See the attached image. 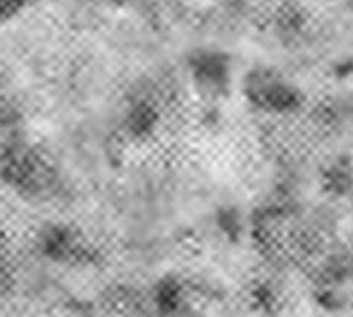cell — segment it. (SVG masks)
I'll return each mask as SVG.
<instances>
[{
  "mask_svg": "<svg viewBox=\"0 0 353 317\" xmlns=\"http://www.w3.org/2000/svg\"><path fill=\"white\" fill-rule=\"evenodd\" d=\"M244 99L267 115H290L301 108L303 94L294 81L272 66H254L243 78Z\"/></svg>",
  "mask_w": 353,
  "mask_h": 317,
  "instance_id": "6da1fadb",
  "label": "cell"
},
{
  "mask_svg": "<svg viewBox=\"0 0 353 317\" xmlns=\"http://www.w3.org/2000/svg\"><path fill=\"white\" fill-rule=\"evenodd\" d=\"M0 173L6 182L23 193H39L49 184V163L30 144H14L0 158Z\"/></svg>",
  "mask_w": 353,
  "mask_h": 317,
  "instance_id": "7a4b0ae2",
  "label": "cell"
},
{
  "mask_svg": "<svg viewBox=\"0 0 353 317\" xmlns=\"http://www.w3.org/2000/svg\"><path fill=\"white\" fill-rule=\"evenodd\" d=\"M189 75L201 92L220 95L229 88L232 64L219 49H199L189 57Z\"/></svg>",
  "mask_w": 353,
  "mask_h": 317,
  "instance_id": "3957f363",
  "label": "cell"
},
{
  "mask_svg": "<svg viewBox=\"0 0 353 317\" xmlns=\"http://www.w3.org/2000/svg\"><path fill=\"white\" fill-rule=\"evenodd\" d=\"M42 247L54 258H73L85 251L81 234L64 224L50 226L42 234Z\"/></svg>",
  "mask_w": 353,
  "mask_h": 317,
  "instance_id": "277c9868",
  "label": "cell"
},
{
  "mask_svg": "<svg viewBox=\"0 0 353 317\" xmlns=\"http://www.w3.org/2000/svg\"><path fill=\"white\" fill-rule=\"evenodd\" d=\"M159 113L156 106L148 101H137L125 115V131L132 139H148L158 131Z\"/></svg>",
  "mask_w": 353,
  "mask_h": 317,
  "instance_id": "5b68a950",
  "label": "cell"
},
{
  "mask_svg": "<svg viewBox=\"0 0 353 317\" xmlns=\"http://www.w3.org/2000/svg\"><path fill=\"white\" fill-rule=\"evenodd\" d=\"M26 4L28 0H0V21L16 16Z\"/></svg>",
  "mask_w": 353,
  "mask_h": 317,
  "instance_id": "8992f818",
  "label": "cell"
},
{
  "mask_svg": "<svg viewBox=\"0 0 353 317\" xmlns=\"http://www.w3.org/2000/svg\"><path fill=\"white\" fill-rule=\"evenodd\" d=\"M6 234L0 231V260L6 257V253H8V243H6Z\"/></svg>",
  "mask_w": 353,
  "mask_h": 317,
  "instance_id": "52a82bcc",
  "label": "cell"
}]
</instances>
